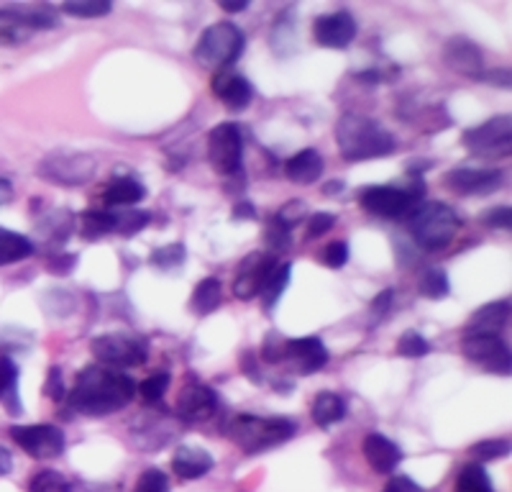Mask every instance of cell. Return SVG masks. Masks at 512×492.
Here are the masks:
<instances>
[{
    "mask_svg": "<svg viewBox=\"0 0 512 492\" xmlns=\"http://www.w3.org/2000/svg\"><path fill=\"white\" fill-rule=\"evenodd\" d=\"M136 395V382L118 369L93 364L77 375L70 390V405L85 416H108L126 408Z\"/></svg>",
    "mask_w": 512,
    "mask_h": 492,
    "instance_id": "cell-1",
    "label": "cell"
},
{
    "mask_svg": "<svg viewBox=\"0 0 512 492\" xmlns=\"http://www.w3.org/2000/svg\"><path fill=\"white\" fill-rule=\"evenodd\" d=\"M338 152L346 162L387 157L395 152V139L382 123L361 113H344L336 123Z\"/></svg>",
    "mask_w": 512,
    "mask_h": 492,
    "instance_id": "cell-2",
    "label": "cell"
},
{
    "mask_svg": "<svg viewBox=\"0 0 512 492\" xmlns=\"http://www.w3.org/2000/svg\"><path fill=\"white\" fill-rule=\"evenodd\" d=\"M459 216L446 203L418 205L408 218V231L415 244L425 252H441L459 234Z\"/></svg>",
    "mask_w": 512,
    "mask_h": 492,
    "instance_id": "cell-3",
    "label": "cell"
},
{
    "mask_svg": "<svg viewBox=\"0 0 512 492\" xmlns=\"http://www.w3.org/2000/svg\"><path fill=\"white\" fill-rule=\"evenodd\" d=\"M297 426L290 418H264V416H236L231 423V439L246 454H262L285 444L295 436Z\"/></svg>",
    "mask_w": 512,
    "mask_h": 492,
    "instance_id": "cell-4",
    "label": "cell"
},
{
    "mask_svg": "<svg viewBox=\"0 0 512 492\" xmlns=\"http://www.w3.org/2000/svg\"><path fill=\"white\" fill-rule=\"evenodd\" d=\"M244 31L231 21L213 24L200 34L198 47H195V59L208 70H226L244 52Z\"/></svg>",
    "mask_w": 512,
    "mask_h": 492,
    "instance_id": "cell-5",
    "label": "cell"
},
{
    "mask_svg": "<svg viewBox=\"0 0 512 492\" xmlns=\"http://www.w3.org/2000/svg\"><path fill=\"white\" fill-rule=\"evenodd\" d=\"M425 195L423 180H413L408 188H395V185H374L361 193L364 211L379 218H405L418 208L420 198Z\"/></svg>",
    "mask_w": 512,
    "mask_h": 492,
    "instance_id": "cell-6",
    "label": "cell"
},
{
    "mask_svg": "<svg viewBox=\"0 0 512 492\" xmlns=\"http://www.w3.org/2000/svg\"><path fill=\"white\" fill-rule=\"evenodd\" d=\"M208 162L218 175H236L244 162V136L239 123H218L208 134Z\"/></svg>",
    "mask_w": 512,
    "mask_h": 492,
    "instance_id": "cell-7",
    "label": "cell"
},
{
    "mask_svg": "<svg viewBox=\"0 0 512 492\" xmlns=\"http://www.w3.org/2000/svg\"><path fill=\"white\" fill-rule=\"evenodd\" d=\"M512 123L510 116H495L464 131V147L479 157H502L510 154Z\"/></svg>",
    "mask_w": 512,
    "mask_h": 492,
    "instance_id": "cell-8",
    "label": "cell"
},
{
    "mask_svg": "<svg viewBox=\"0 0 512 492\" xmlns=\"http://www.w3.org/2000/svg\"><path fill=\"white\" fill-rule=\"evenodd\" d=\"M461 352H464L466 359H472L474 364H482L487 372L510 375V349H507V344L500 336L464 331V336H461Z\"/></svg>",
    "mask_w": 512,
    "mask_h": 492,
    "instance_id": "cell-9",
    "label": "cell"
},
{
    "mask_svg": "<svg viewBox=\"0 0 512 492\" xmlns=\"http://www.w3.org/2000/svg\"><path fill=\"white\" fill-rule=\"evenodd\" d=\"M93 354L103 367H139L146 362V344L128 334H105L93 341Z\"/></svg>",
    "mask_w": 512,
    "mask_h": 492,
    "instance_id": "cell-10",
    "label": "cell"
},
{
    "mask_svg": "<svg viewBox=\"0 0 512 492\" xmlns=\"http://www.w3.org/2000/svg\"><path fill=\"white\" fill-rule=\"evenodd\" d=\"M95 172V159L88 154L77 152H54L49 154L39 167V175L47 177V180L59 182V185H82L88 182Z\"/></svg>",
    "mask_w": 512,
    "mask_h": 492,
    "instance_id": "cell-11",
    "label": "cell"
},
{
    "mask_svg": "<svg viewBox=\"0 0 512 492\" xmlns=\"http://www.w3.org/2000/svg\"><path fill=\"white\" fill-rule=\"evenodd\" d=\"M11 439L34 459H54L64 451V434L57 426H47V423L13 426Z\"/></svg>",
    "mask_w": 512,
    "mask_h": 492,
    "instance_id": "cell-12",
    "label": "cell"
},
{
    "mask_svg": "<svg viewBox=\"0 0 512 492\" xmlns=\"http://www.w3.org/2000/svg\"><path fill=\"white\" fill-rule=\"evenodd\" d=\"M502 170L497 167H484V170H472V167H461L443 175V185L454 190L456 195H489L502 188Z\"/></svg>",
    "mask_w": 512,
    "mask_h": 492,
    "instance_id": "cell-13",
    "label": "cell"
},
{
    "mask_svg": "<svg viewBox=\"0 0 512 492\" xmlns=\"http://www.w3.org/2000/svg\"><path fill=\"white\" fill-rule=\"evenodd\" d=\"M277 259L267 252H254L239 264L236 280H233V295L239 300H251L254 295L262 293L264 282H267L269 272L274 270Z\"/></svg>",
    "mask_w": 512,
    "mask_h": 492,
    "instance_id": "cell-14",
    "label": "cell"
},
{
    "mask_svg": "<svg viewBox=\"0 0 512 492\" xmlns=\"http://www.w3.org/2000/svg\"><path fill=\"white\" fill-rule=\"evenodd\" d=\"M313 36L320 47L346 49L356 36V21L349 11H336L318 16L313 24Z\"/></svg>",
    "mask_w": 512,
    "mask_h": 492,
    "instance_id": "cell-15",
    "label": "cell"
},
{
    "mask_svg": "<svg viewBox=\"0 0 512 492\" xmlns=\"http://www.w3.org/2000/svg\"><path fill=\"white\" fill-rule=\"evenodd\" d=\"M443 59H446V65L451 67V70L459 72V75L464 77L479 80L484 72L482 49H479L474 41L464 39V36H454V39L448 41L446 49H443Z\"/></svg>",
    "mask_w": 512,
    "mask_h": 492,
    "instance_id": "cell-16",
    "label": "cell"
},
{
    "mask_svg": "<svg viewBox=\"0 0 512 492\" xmlns=\"http://www.w3.org/2000/svg\"><path fill=\"white\" fill-rule=\"evenodd\" d=\"M216 405L218 398L208 385H203V382H187L180 390V398H177V413L187 418V421H205V418L213 416Z\"/></svg>",
    "mask_w": 512,
    "mask_h": 492,
    "instance_id": "cell-17",
    "label": "cell"
},
{
    "mask_svg": "<svg viewBox=\"0 0 512 492\" xmlns=\"http://www.w3.org/2000/svg\"><path fill=\"white\" fill-rule=\"evenodd\" d=\"M287 359L295 364L300 375H313L328 364V349L315 336H305V339L287 341Z\"/></svg>",
    "mask_w": 512,
    "mask_h": 492,
    "instance_id": "cell-18",
    "label": "cell"
},
{
    "mask_svg": "<svg viewBox=\"0 0 512 492\" xmlns=\"http://www.w3.org/2000/svg\"><path fill=\"white\" fill-rule=\"evenodd\" d=\"M210 90H213V93L221 98L223 106L231 108V111H244V108H249L251 95H254V90H251L246 77L233 75V72H226V70H221L216 77H213Z\"/></svg>",
    "mask_w": 512,
    "mask_h": 492,
    "instance_id": "cell-19",
    "label": "cell"
},
{
    "mask_svg": "<svg viewBox=\"0 0 512 492\" xmlns=\"http://www.w3.org/2000/svg\"><path fill=\"white\" fill-rule=\"evenodd\" d=\"M361 449H364V457H367L369 467L374 472H379V475H390V472L397 469V464L402 462L400 446L382 434H369Z\"/></svg>",
    "mask_w": 512,
    "mask_h": 492,
    "instance_id": "cell-20",
    "label": "cell"
},
{
    "mask_svg": "<svg viewBox=\"0 0 512 492\" xmlns=\"http://www.w3.org/2000/svg\"><path fill=\"white\" fill-rule=\"evenodd\" d=\"M213 469V457L200 446H180L172 457V472L182 480H200Z\"/></svg>",
    "mask_w": 512,
    "mask_h": 492,
    "instance_id": "cell-21",
    "label": "cell"
},
{
    "mask_svg": "<svg viewBox=\"0 0 512 492\" xmlns=\"http://www.w3.org/2000/svg\"><path fill=\"white\" fill-rule=\"evenodd\" d=\"M323 157H320L315 149H303L297 152L295 157H290L285 162V175L287 180L295 182V185H313L320 175H323Z\"/></svg>",
    "mask_w": 512,
    "mask_h": 492,
    "instance_id": "cell-22",
    "label": "cell"
},
{
    "mask_svg": "<svg viewBox=\"0 0 512 492\" xmlns=\"http://www.w3.org/2000/svg\"><path fill=\"white\" fill-rule=\"evenodd\" d=\"M34 29L24 18L21 8H0V47H21L31 39Z\"/></svg>",
    "mask_w": 512,
    "mask_h": 492,
    "instance_id": "cell-23",
    "label": "cell"
},
{
    "mask_svg": "<svg viewBox=\"0 0 512 492\" xmlns=\"http://www.w3.org/2000/svg\"><path fill=\"white\" fill-rule=\"evenodd\" d=\"M507 318H510V300H497V303H489L484 305V308H479V311L469 318V323H466V331L500 336Z\"/></svg>",
    "mask_w": 512,
    "mask_h": 492,
    "instance_id": "cell-24",
    "label": "cell"
},
{
    "mask_svg": "<svg viewBox=\"0 0 512 492\" xmlns=\"http://www.w3.org/2000/svg\"><path fill=\"white\" fill-rule=\"evenodd\" d=\"M146 195L144 185L134 177H116L113 182H108V188L103 190V203L108 208H134L136 203H141Z\"/></svg>",
    "mask_w": 512,
    "mask_h": 492,
    "instance_id": "cell-25",
    "label": "cell"
},
{
    "mask_svg": "<svg viewBox=\"0 0 512 492\" xmlns=\"http://www.w3.org/2000/svg\"><path fill=\"white\" fill-rule=\"evenodd\" d=\"M0 405L13 416L24 413L21 395H18V367L11 357H0Z\"/></svg>",
    "mask_w": 512,
    "mask_h": 492,
    "instance_id": "cell-26",
    "label": "cell"
},
{
    "mask_svg": "<svg viewBox=\"0 0 512 492\" xmlns=\"http://www.w3.org/2000/svg\"><path fill=\"white\" fill-rule=\"evenodd\" d=\"M313 421L318 423L320 428H328V426H336L346 418V403L341 395L336 393H320L318 398L313 400Z\"/></svg>",
    "mask_w": 512,
    "mask_h": 492,
    "instance_id": "cell-27",
    "label": "cell"
},
{
    "mask_svg": "<svg viewBox=\"0 0 512 492\" xmlns=\"http://www.w3.org/2000/svg\"><path fill=\"white\" fill-rule=\"evenodd\" d=\"M34 254V244L16 231L0 229V264H13Z\"/></svg>",
    "mask_w": 512,
    "mask_h": 492,
    "instance_id": "cell-28",
    "label": "cell"
},
{
    "mask_svg": "<svg viewBox=\"0 0 512 492\" xmlns=\"http://www.w3.org/2000/svg\"><path fill=\"white\" fill-rule=\"evenodd\" d=\"M290 277H292V264L282 262V264H274V270L269 272L267 282H264L262 287V303L267 311H272L274 303L282 298V293H285V287L290 285Z\"/></svg>",
    "mask_w": 512,
    "mask_h": 492,
    "instance_id": "cell-29",
    "label": "cell"
},
{
    "mask_svg": "<svg viewBox=\"0 0 512 492\" xmlns=\"http://www.w3.org/2000/svg\"><path fill=\"white\" fill-rule=\"evenodd\" d=\"M221 298V282H218L216 277H205V280H200L198 287H195L192 305H195V311H198L200 316H208V313H213L218 305H221Z\"/></svg>",
    "mask_w": 512,
    "mask_h": 492,
    "instance_id": "cell-30",
    "label": "cell"
},
{
    "mask_svg": "<svg viewBox=\"0 0 512 492\" xmlns=\"http://www.w3.org/2000/svg\"><path fill=\"white\" fill-rule=\"evenodd\" d=\"M454 492H495V487L482 464H466L456 477Z\"/></svg>",
    "mask_w": 512,
    "mask_h": 492,
    "instance_id": "cell-31",
    "label": "cell"
},
{
    "mask_svg": "<svg viewBox=\"0 0 512 492\" xmlns=\"http://www.w3.org/2000/svg\"><path fill=\"white\" fill-rule=\"evenodd\" d=\"M116 231V213L111 211H88L82 213V236L85 239H100V236Z\"/></svg>",
    "mask_w": 512,
    "mask_h": 492,
    "instance_id": "cell-32",
    "label": "cell"
},
{
    "mask_svg": "<svg viewBox=\"0 0 512 492\" xmlns=\"http://www.w3.org/2000/svg\"><path fill=\"white\" fill-rule=\"evenodd\" d=\"M62 11L77 18H98L108 16L113 11V6L108 0H70V3H64Z\"/></svg>",
    "mask_w": 512,
    "mask_h": 492,
    "instance_id": "cell-33",
    "label": "cell"
},
{
    "mask_svg": "<svg viewBox=\"0 0 512 492\" xmlns=\"http://www.w3.org/2000/svg\"><path fill=\"white\" fill-rule=\"evenodd\" d=\"M448 277L446 272L438 270V267H433V270H428L423 275V282H420V293H423V298L428 300H443L448 295Z\"/></svg>",
    "mask_w": 512,
    "mask_h": 492,
    "instance_id": "cell-34",
    "label": "cell"
},
{
    "mask_svg": "<svg viewBox=\"0 0 512 492\" xmlns=\"http://www.w3.org/2000/svg\"><path fill=\"white\" fill-rule=\"evenodd\" d=\"M18 8H21V13H24V18L29 21V26L34 31L57 29L59 26L57 11H54L52 6H18Z\"/></svg>",
    "mask_w": 512,
    "mask_h": 492,
    "instance_id": "cell-35",
    "label": "cell"
},
{
    "mask_svg": "<svg viewBox=\"0 0 512 492\" xmlns=\"http://www.w3.org/2000/svg\"><path fill=\"white\" fill-rule=\"evenodd\" d=\"M29 492H70V485L54 469H41V472L31 477Z\"/></svg>",
    "mask_w": 512,
    "mask_h": 492,
    "instance_id": "cell-36",
    "label": "cell"
},
{
    "mask_svg": "<svg viewBox=\"0 0 512 492\" xmlns=\"http://www.w3.org/2000/svg\"><path fill=\"white\" fill-rule=\"evenodd\" d=\"M290 241H292L290 226L274 216L272 221L267 223V229H264V244H267L272 252H285L287 246H290Z\"/></svg>",
    "mask_w": 512,
    "mask_h": 492,
    "instance_id": "cell-37",
    "label": "cell"
},
{
    "mask_svg": "<svg viewBox=\"0 0 512 492\" xmlns=\"http://www.w3.org/2000/svg\"><path fill=\"white\" fill-rule=\"evenodd\" d=\"M469 451H472L479 462H495V459H502V457H507V454H510V441H507V439L479 441V444H474Z\"/></svg>",
    "mask_w": 512,
    "mask_h": 492,
    "instance_id": "cell-38",
    "label": "cell"
},
{
    "mask_svg": "<svg viewBox=\"0 0 512 492\" xmlns=\"http://www.w3.org/2000/svg\"><path fill=\"white\" fill-rule=\"evenodd\" d=\"M428 352H431V344H428L418 331H405L402 339L397 341V354H402V357L418 359V357H425Z\"/></svg>",
    "mask_w": 512,
    "mask_h": 492,
    "instance_id": "cell-39",
    "label": "cell"
},
{
    "mask_svg": "<svg viewBox=\"0 0 512 492\" xmlns=\"http://www.w3.org/2000/svg\"><path fill=\"white\" fill-rule=\"evenodd\" d=\"M187 252L185 246L182 244H167L162 246V249H157V252L152 254V262L157 264L159 270H172V267H180L182 262H185Z\"/></svg>",
    "mask_w": 512,
    "mask_h": 492,
    "instance_id": "cell-40",
    "label": "cell"
},
{
    "mask_svg": "<svg viewBox=\"0 0 512 492\" xmlns=\"http://www.w3.org/2000/svg\"><path fill=\"white\" fill-rule=\"evenodd\" d=\"M134 492H169V477L157 467L144 469L139 482H136Z\"/></svg>",
    "mask_w": 512,
    "mask_h": 492,
    "instance_id": "cell-41",
    "label": "cell"
},
{
    "mask_svg": "<svg viewBox=\"0 0 512 492\" xmlns=\"http://www.w3.org/2000/svg\"><path fill=\"white\" fill-rule=\"evenodd\" d=\"M141 395H144V400H149V403H157V400L164 398V393L169 390V372H154L152 377H146L144 382H141Z\"/></svg>",
    "mask_w": 512,
    "mask_h": 492,
    "instance_id": "cell-42",
    "label": "cell"
},
{
    "mask_svg": "<svg viewBox=\"0 0 512 492\" xmlns=\"http://www.w3.org/2000/svg\"><path fill=\"white\" fill-rule=\"evenodd\" d=\"M287 341L282 334H277V331H269L267 339H264L262 344V357L267 359L269 364H280L282 359H287Z\"/></svg>",
    "mask_w": 512,
    "mask_h": 492,
    "instance_id": "cell-43",
    "label": "cell"
},
{
    "mask_svg": "<svg viewBox=\"0 0 512 492\" xmlns=\"http://www.w3.org/2000/svg\"><path fill=\"white\" fill-rule=\"evenodd\" d=\"M146 223H149V213L131 208V213L116 216V231H121L123 236H134V234H139L141 229H144Z\"/></svg>",
    "mask_w": 512,
    "mask_h": 492,
    "instance_id": "cell-44",
    "label": "cell"
},
{
    "mask_svg": "<svg viewBox=\"0 0 512 492\" xmlns=\"http://www.w3.org/2000/svg\"><path fill=\"white\" fill-rule=\"evenodd\" d=\"M320 259H323V264L331 267V270L344 267V264L349 262V244H346V241H333V244H328L326 249H323Z\"/></svg>",
    "mask_w": 512,
    "mask_h": 492,
    "instance_id": "cell-45",
    "label": "cell"
},
{
    "mask_svg": "<svg viewBox=\"0 0 512 492\" xmlns=\"http://www.w3.org/2000/svg\"><path fill=\"white\" fill-rule=\"evenodd\" d=\"M484 223H487L489 229H510L512 226V211L510 205H497V208H492V211H487V216H484Z\"/></svg>",
    "mask_w": 512,
    "mask_h": 492,
    "instance_id": "cell-46",
    "label": "cell"
},
{
    "mask_svg": "<svg viewBox=\"0 0 512 492\" xmlns=\"http://www.w3.org/2000/svg\"><path fill=\"white\" fill-rule=\"evenodd\" d=\"M336 226V216L333 213H315L308 221V239H318L326 231H331Z\"/></svg>",
    "mask_w": 512,
    "mask_h": 492,
    "instance_id": "cell-47",
    "label": "cell"
},
{
    "mask_svg": "<svg viewBox=\"0 0 512 492\" xmlns=\"http://www.w3.org/2000/svg\"><path fill=\"white\" fill-rule=\"evenodd\" d=\"M44 393H47L52 400H62L64 393H67V385H64L62 369H59V367L49 369V377H47V385H44Z\"/></svg>",
    "mask_w": 512,
    "mask_h": 492,
    "instance_id": "cell-48",
    "label": "cell"
},
{
    "mask_svg": "<svg viewBox=\"0 0 512 492\" xmlns=\"http://www.w3.org/2000/svg\"><path fill=\"white\" fill-rule=\"evenodd\" d=\"M392 300H395V290L392 287H387V290H382V293L377 295V298L372 300V313L377 318L387 316V311L392 308Z\"/></svg>",
    "mask_w": 512,
    "mask_h": 492,
    "instance_id": "cell-49",
    "label": "cell"
},
{
    "mask_svg": "<svg viewBox=\"0 0 512 492\" xmlns=\"http://www.w3.org/2000/svg\"><path fill=\"white\" fill-rule=\"evenodd\" d=\"M382 492H423V490H420L418 482H413L410 477L397 475V477H392L387 485H384Z\"/></svg>",
    "mask_w": 512,
    "mask_h": 492,
    "instance_id": "cell-50",
    "label": "cell"
},
{
    "mask_svg": "<svg viewBox=\"0 0 512 492\" xmlns=\"http://www.w3.org/2000/svg\"><path fill=\"white\" fill-rule=\"evenodd\" d=\"M287 216H292L290 218V229H292V226H295V221H300V218L305 216V203H303V200H292V203H287L285 208H282V211L277 213V218H282V221H285Z\"/></svg>",
    "mask_w": 512,
    "mask_h": 492,
    "instance_id": "cell-51",
    "label": "cell"
},
{
    "mask_svg": "<svg viewBox=\"0 0 512 492\" xmlns=\"http://www.w3.org/2000/svg\"><path fill=\"white\" fill-rule=\"evenodd\" d=\"M479 80L489 82V85H497V88H510V72L507 70H489V72H482V77Z\"/></svg>",
    "mask_w": 512,
    "mask_h": 492,
    "instance_id": "cell-52",
    "label": "cell"
},
{
    "mask_svg": "<svg viewBox=\"0 0 512 492\" xmlns=\"http://www.w3.org/2000/svg\"><path fill=\"white\" fill-rule=\"evenodd\" d=\"M72 264H75V257L52 259V262H49V270L57 272V275H67V272H72Z\"/></svg>",
    "mask_w": 512,
    "mask_h": 492,
    "instance_id": "cell-53",
    "label": "cell"
},
{
    "mask_svg": "<svg viewBox=\"0 0 512 492\" xmlns=\"http://www.w3.org/2000/svg\"><path fill=\"white\" fill-rule=\"evenodd\" d=\"M11 469H13V457H11V451H8L6 446H0V477L11 475Z\"/></svg>",
    "mask_w": 512,
    "mask_h": 492,
    "instance_id": "cell-54",
    "label": "cell"
},
{
    "mask_svg": "<svg viewBox=\"0 0 512 492\" xmlns=\"http://www.w3.org/2000/svg\"><path fill=\"white\" fill-rule=\"evenodd\" d=\"M233 218H256V208L251 203H239L233 208Z\"/></svg>",
    "mask_w": 512,
    "mask_h": 492,
    "instance_id": "cell-55",
    "label": "cell"
},
{
    "mask_svg": "<svg viewBox=\"0 0 512 492\" xmlns=\"http://www.w3.org/2000/svg\"><path fill=\"white\" fill-rule=\"evenodd\" d=\"M13 198V185L8 180H0V205H6Z\"/></svg>",
    "mask_w": 512,
    "mask_h": 492,
    "instance_id": "cell-56",
    "label": "cell"
},
{
    "mask_svg": "<svg viewBox=\"0 0 512 492\" xmlns=\"http://www.w3.org/2000/svg\"><path fill=\"white\" fill-rule=\"evenodd\" d=\"M221 8L226 13H241V11H246V8H249V3H221Z\"/></svg>",
    "mask_w": 512,
    "mask_h": 492,
    "instance_id": "cell-57",
    "label": "cell"
},
{
    "mask_svg": "<svg viewBox=\"0 0 512 492\" xmlns=\"http://www.w3.org/2000/svg\"><path fill=\"white\" fill-rule=\"evenodd\" d=\"M344 190V182H328L326 188V195H333V193H341Z\"/></svg>",
    "mask_w": 512,
    "mask_h": 492,
    "instance_id": "cell-58",
    "label": "cell"
}]
</instances>
